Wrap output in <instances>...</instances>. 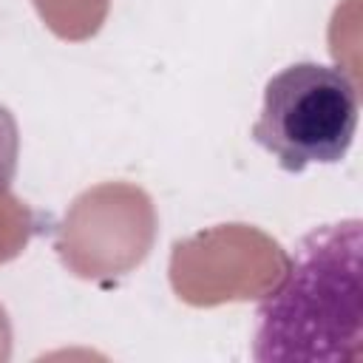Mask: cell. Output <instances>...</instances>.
Here are the masks:
<instances>
[{"label":"cell","mask_w":363,"mask_h":363,"mask_svg":"<svg viewBox=\"0 0 363 363\" xmlns=\"http://www.w3.org/2000/svg\"><path fill=\"white\" fill-rule=\"evenodd\" d=\"M17 159H20V128L14 113L0 105V193L9 190L17 173Z\"/></svg>","instance_id":"3"},{"label":"cell","mask_w":363,"mask_h":363,"mask_svg":"<svg viewBox=\"0 0 363 363\" xmlns=\"http://www.w3.org/2000/svg\"><path fill=\"white\" fill-rule=\"evenodd\" d=\"M360 119L354 79L323 62H292L264 85L261 113L250 136L286 173L309 164H337L346 159Z\"/></svg>","instance_id":"2"},{"label":"cell","mask_w":363,"mask_h":363,"mask_svg":"<svg viewBox=\"0 0 363 363\" xmlns=\"http://www.w3.org/2000/svg\"><path fill=\"white\" fill-rule=\"evenodd\" d=\"M363 224L340 218L298 238L286 269L255 306L252 360H363Z\"/></svg>","instance_id":"1"}]
</instances>
